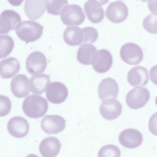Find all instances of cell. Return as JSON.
<instances>
[{
    "label": "cell",
    "mask_w": 157,
    "mask_h": 157,
    "mask_svg": "<svg viewBox=\"0 0 157 157\" xmlns=\"http://www.w3.org/2000/svg\"><path fill=\"white\" fill-rule=\"evenodd\" d=\"M26 67L32 75L40 74L44 71L47 66V60L44 54L38 51L31 53L26 60Z\"/></svg>",
    "instance_id": "cell-6"
},
{
    "label": "cell",
    "mask_w": 157,
    "mask_h": 157,
    "mask_svg": "<svg viewBox=\"0 0 157 157\" xmlns=\"http://www.w3.org/2000/svg\"><path fill=\"white\" fill-rule=\"evenodd\" d=\"M143 25L149 33H157V14L151 13L147 16L143 21Z\"/></svg>",
    "instance_id": "cell-26"
},
{
    "label": "cell",
    "mask_w": 157,
    "mask_h": 157,
    "mask_svg": "<svg viewBox=\"0 0 157 157\" xmlns=\"http://www.w3.org/2000/svg\"><path fill=\"white\" fill-rule=\"evenodd\" d=\"M43 26L33 21L21 22L15 29L18 37L26 43L33 42L39 39L43 32Z\"/></svg>",
    "instance_id": "cell-2"
},
{
    "label": "cell",
    "mask_w": 157,
    "mask_h": 157,
    "mask_svg": "<svg viewBox=\"0 0 157 157\" xmlns=\"http://www.w3.org/2000/svg\"><path fill=\"white\" fill-rule=\"evenodd\" d=\"M113 61L111 53L106 49H102L95 53L92 58L91 63L96 72L102 73L109 70L112 66Z\"/></svg>",
    "instance_id": "cell-10"
},
{
    "label": "cell",
    "mask_w": 157,
    "mask_h": 157,
    "mask_svg": "<svg viewBox=\"0 0 157 157\" xmlns=\"http://www.w3.org/2000/svg\"><path fill=\"white\" fill-rule=\"evenodd\" d=\"M149 90L145 87L139 86L135 87L127 94L126 101L128 106L136 109L144 106L150 98Z\"/></svg>",
    "instance_id": "cell-4"
},
{
    "label": "cell",
    "mask_w": 157,
    "mask_h": 157,
    "mask_svg": "<svg viewBox=\"0 0 157 157\" xmlns=\"http://www.w3.org/2000/svg\"><path fill=\"white\" fill-rule=\"evenodd\" d=\"M148 6L151 12L157 14V0L148 1Z\"/></svg>",
    "instance_id": "cell-33"
},
{
    "label": "cell",
    "mask_w": 157,
    "mask_h": 157,
    "mask_svg": "<svg viewBox=\"0 0 157 157\" xmlns=\"http://www.w3.org/2000/svg\"><path fill=\"white\" fill-rule=\"evenodd\" d=\"M100 113L104 119L111 120L117 118L121 114L122 106L121 103L113 98L105 100L100 108Z\"/></svg>",
    "instance_id": "cell-14"
},
{
    "label": "cell",
    "mask_w": 157,
    "mask_h": 157,
    "mask_svg": "<svg viewBox=\"0 0 157 157\" xmlns=\"http://www.w3.org/2000/svg\"><path fill=\"white\" fill-rule=\"evenodd\" d=\"M11 108L10 100L7 97L0 96V117H4L7 115Z\"/></svg>",
    "instance_id": "cell-30"
},
{
    "label": "cell",
    "mask_w": 157,
    "mask_h": 157,
    "mask_svg": "<svg viewBox=\"0 0 157 157\" xmlns=\"http://www.w3.org/2000/svg\"><path fill=\"white\" fill-rule=\"evenodd\" d=\"M14 42L12 38L7 35H0V58L8 56L12 51Z\"/></svg>",
    "instance_id": "cell-25"
},
{
    "label": "cell",
    "mask_w": 157,
    "mask_h": 157,
    "mask_svg": "<svg viewBox=\"0 0 157 157\" xmlns=\"http://www.w3.org/2000/svg\"><path fill=\"white\" fill-rule=\"evenodd\" d=\"M98 91L99 98L101 100L116 98L119 91L118 86L114 79L106 78L103 79L100 83Z\"/></svg>",
    "instance_id": "cell-17"
},
{
    "label": "cell",
    "mask_w": 157,
    "mask_h": 157,
    "mask_svg": "<svg viewBox=\"0 0 157 157\" xmlns=\"http://www.w3.org/2000/svg\"><path fill=\"white\" fill-rule=\"evenodd\" d=\"M51 80L49 75L41 74L31 77L30 79V86L31 92L40 94L45 91Z\"/></svg>",
    "instance_id": "cell-23"
},
{
    "label": "cell",
    "mask_w": 157,
    "mask_h": 157,
    "mask_svg": "<svg viewBox=\"0 0 157 157\" xmlns=\"http://www.w3.org/2000/svg\"><path fill=\"white\" fill-rule=\"evenodd\" d=\"M149 74L151 81L157 85V64L151 68L149 71Z\"/></svg>",
    "instance_id": "cell-32"
},
{
    "label": "cell",
    "mask_w": 157,
    "mask_h": 157,
    "mask_svg": "<svg viewBox=\"0 0 157 157\" xmlns=\"http://www.w3.org/2000/svg\"><path fill=\"white\" fill-rule=\"evenodd\" d=\"M155 103L156 105H157V96L155 98Z\"/></svg>",
    "instance_id": "cell-35"
},
{
    "label": "cell",
    "mask_w": 157,
    "mask_h": 157,
    "mask_svg": "<svg viewBox=\"0 0 157 157\" xmlns=\"http://www.w3.org/2000/svg\"><path fill=\"white\" fill-rule=\"evenodd\" d=\"M127 80L130 85L133 86H145L149 80L147 70L141 66L134 67L128 72Z\"/></svg>",
    "instance_id": "cell-20"
},
{
    "label": "cell",
    "mask_w": 157,
    "mask_h": 157,
    "mask_svg": "<svg viewBox=\"0 0 157 157\" xmlns=\"http://www.w3.org/2000/svg\"><path fill=\"white\" fill-rule=\"evenodd\" d=\"M121 151L118 147L114 145L108 144L102 147L99 150L98 157H120Z\"/></svg>",
    "instance_id": "cell-27"
},
{
    "label": "cell",
    "mask_w": 157,
    "mask_h": 157,
    "mask_svg": "<svg viewBox=\"0 0 157 157\" xmlns=\"http://www.w3.org/2000/svg\"><path fill=\"white\" fill-rule=\"evenodd\" d=\"M128 14L127 6L121 1L110 3L105 11L107 17L110 21L114 23H119L123 21L127 18Z\"/></svg>",
    "instance_id": "cell-7"
},
{
    "label": "cell",
    "mask_w": 157,
    "mask_h": 157,
    "mask_svg": "<svg viewBox=\"0 0 157 157\" xmlns=\"http://www.w3.org/2000/svg\"><path fill=\"white\" fill-rule=\"evenodd\" d=\"M82 29L84 35L83 43L92 44L97 40L98 34L95 29L92 27H87Z\"/></svg>",
    "instance_id": "cell-29"
},
{
    "label": "cell",
    "mask_w": 157,
    "mask_h": 157,
    "mask_svg": "<svg viewBox=\"0 0 157 157\" xmlns=\"http://www.w3.org/2000/svg\"><path fill=\"white\" fill-rule=\"evenodd\" d=\"M148 128L153 134L157 136V112L150 117L148 122Z\"/></svg>",
    "instance_id": "cell-31"
},
{
    "label": "cell",
    "mask_w": 157,
    "mask_h": 157,
    "mask_svg": "<svg viewBox=\"0 0 157 157\" xmlns=\"http://www.w3.org/2000/svg\"><path fill=\"white\" fill-rule=\"evenodd\" d=\"M61 144L59 140L53 136L44 139L39 145V150L43 157H55L59 153Z\"/></svg>",
    "instance_id": "cell-18"
},
{
    "label": "cell",
    "mask_w": 157,
    "mask_h": 157,
    "mask_svg": "<svg viewBox=\"0 0 157 157\" xmlns=\"http://www.w3.org/2000/svg\"><path fill=\"white\" fill-rule=\"evenodd\" d=\"M63 38L66 43L69 45H79L83 43V41L84 35L82 29L78 26H68L64 32Z\"/></svg>",
    "instance_id": "cell-22"
},
{
    "label": "cell",
    "mask_w": 157,
    "mask_h": 157,
    "mask_svg": "<svg viewBox=\"0 0 157 157\" xmlns=\"http://www.w3.org/2000/svg\"><path fill=\"white\" fill-rule=\"evenodd\" d=\"M68 90L66 86L59 82L51 83L46 92V97L50 102L59 104L64 102L67 98Z\"/></svg>",
    "instance_id": "cell-9"
},
{
    "label": "cell",
    "mask_w": 157,
    "mask_h": 157,
    "mask_svg": "<svg viewBox=\"0 0 157 157\" xmlns=\"http://www.w3.org/2000/svg\"><path fill=\"white\" fill-rule=\"evenodd\" d=\"M96 48L89 43L82 44L78 49L77 54V59L81 63L89 65L91 63L92 60L97 52Z\"/></svg>",
    "instance_id": "cell-24"
},
{
    "label": "cell",
    "mask_w": 157,
    "mask_h": 157,
    "mask_svg": "<svg viewBox=\"0 0 157 157\" xmlns=\"http://www.w3.org/2000/svg\"><path fill=\"white\" fill-rule=\"evenodd\" d=\"M20 15L12 10L3 11L0 16V34L8 33L11 30H14L21 21Z\"/></svg>",
    "instance_id": "cell-11"
},
{
    "label": "cell",
    "mask_w": 157,
    "mask_h": 157,
    "mask_svg": "<svg viewBox=\"0 0 157 157\" xmlns=\"http://www.w3.org/2000/svg\"><path fill=\"white\" fill-rule=\"evenodd\" d=\"M20 68V63L15 58L10 57L4 59L0 62V76L5 79L11 78L18 72Z\"/></svg>",
    "instance_id": "cell-21"
},
{
    "label": "cell",
    "mask_w": 157,
    "mask_h": 157,
    "mask_svg": "<svg viewBox=\"0 0 157 157\" xmlns=\"http://www.w3.org/2000/svg\"><path fill=\"white\" fill-rule=\"evenodd\" d=\"M48 2V0H26L24 5L26 14L32 20L38 19L46 10Z\"/></svg>",
    "instance_id": "cell-16"
},
{
    "label": "cell",
    "mask_w": 157,
    "mask_h": 157,
    "mask_svg": "<svg viewBox=\"0 0 157 157\" xmlns=\"http://www.w3.org/2000/svg\"><path fill=\"white\" fill-rule=\"evenodd\" d=\"M11 90L16 97L21 98L30 93L29 79L25 75L18 74L14 77L10 83Z\"/></svg>",
    "instance_id": "cell-15"
},
{
    "label": "cell",
    "mask_w": 157,
    "mask_h": 157,
    "mask_svg": "<svg viewBox=\"0 0 157 157\" xmlns=\"http://www.w3.org/2000/svg\"><path fill=\"white\" fill-rule=\"evenodd\" d=\"M9 133L17 138H23L28 133L29 125L27 121L24 117L16 116L10 118L7 124Z\"/></svg>",
    "instance_id": "cell-12"
},
{
    "label": "cell",
    "mask_w": 157,
    "mask_h": 157,
    "mask_svg": "<svg viewBox=\"0 0 157 157\" xmlns=\"http://www.w3.org/2000/svg\"><path fill=\"white\" fill-rule=\"evenodd\" d=\"M120 144L124 147L134 148L140 146L143 141V136L137 130L128 128L122 131L119 136Z\"/></svg>",
    "instance_id": "cell-13"
},
{
    "label": "cell",
    "mask_w": 157,
    "mask_h": 157,
    "mask_svg": "<svg viewBox=\"0 0 157 157\" xmlns=\"http://www.w3.org/2000/svg\"><path fill=\"white\" fill-rule=\"evenodd\" d=\"M23 110L28 117L37 118L43 116L48 109V103L42 96L32 94L27 97L22 105Z\"/></svg>",
    "instance_id": "cell-1"
},
{
    "label": "cell",
    "mask_w": 157,
    "mask_h": 157,
    "mask_svg": "<svg viewBox=\"0 0 157 157\" xmlns=\"http://www.w3.org/2000/svg\"><path fill=\"white\" fill-rule=\"evenodd\" d=\"M84 9L87 18L93 23H99L104 18V11L99 1H87L84 4Z\"/></svg>",
    "instance_id": "cell-19"
},
{
    "label": "cell",
    "mask_w": 157,
    "mask_h": 157,
    "mask_svg": "<svg viewBox=\"0 0 157 157\" xmlns=\"http://www.w3.org/2000/svg\"><path fill=\"white\" fill-rule=\"evenodd\" d=\"M67 4V0H48L47 12L51 14L59 15L62 9Z\"/></svg>",
    "instance_id": "cell-28"
},
{
    "label": "cell",
    "mask_w": 157,
    "mask_h": 157,
    "mask_svg": "<svg viewBox=\"0 0 157 157\" xmlns=\"http://www.w3.org/2000/svg\"><path fill=\"white\" fill-rule=\"evenodd\" d=\"M66 121L64 118L59 115H47L41 120L40 126L46 133L57 134L65 128Z\"/></svg>",
    "instance_id": "cell-8"
},
{
    "label": "cell",
    "mask_w": 157,
    "mask_h": 157,
    "mask_svg": "<svg viewBox=\"0 0 157 157\" xmlns=\"http://www.w3.org/2000/svg\"><path fill=\"white\" fill-rule=\"evenodd\" d=\"M120 56L122 59L126 63L136 65L142 60L143 52L141 48L137 44L128 43L121 47Z\"/></svg>",
    "instance_id": "cell-5"
},
{
    "label": "cell",
    "mask_w": 157,
    "mask_h": 157,
    "mask_svg": "<svg viewBox=\"0 0 157 157\" xmlns=\"http://www.w3.org/2000/svg\"><path fill=\"white\" fill-rule=\"evenodd\" d=\"M26 157H39L37 155L34 154H30L28 155Z\"/></svg>",
    "instance_id": "cell-34"
},
{
    "label": "cell",
    "mask_w": 157,
    "mask_h": 157,
    "mask_svg": "<svg viewBox=\"0 0 157 157\" xmlns=\"http://www.w3.org/2000/svg\"><path fill=\"white\" fill-rule=\"evenodd\" d=\"M60 18L66 25H79L85 19V15L81 7L76 4L67 5L62 10Z\"/></svg>",
    "instance_id": "cell-3"
}]
</instances>
